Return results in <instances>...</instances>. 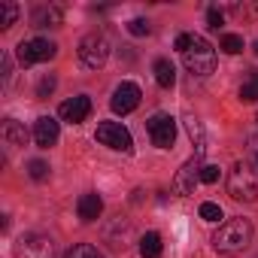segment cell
Instances as JSON below:
<instances>
[{"label":"cell","instance_id":"cell-8","mask_svg":"<svg viewBox=\"0 0 258 258\" xmlns=\"http://www.w3.org/2000/svg\"><path fill=\"white\" fill-rule=\"evenodd\" d=\"M201 167H204V158H201V155H191V158L179 167V173L173 176V191H176V195H195V188H198V182H201Z\"/></svg>","mask_w":258,"mask_h":258},{"label":"cell","instance_id":"cell-9","mask_svg":"<svg viewBox=\"0 0 258 258\" xmlns=\"http://www.w3.org/2000/svg\"><path fill=\"white\" fill-rule=\"evenodd\" d=\"M19 258H52L55 255V243L46 234H25L16 246Z\"/></svg>","mask_w":258,"mask_h":258},{"label":"cell","instance_id":"cell-27","mask_svg":"<svg viewBox=\"0 0 258 258\" xmlns=\"http://www.w3.org/2000/svg\"><path fill=\"white\" fill-rule=\"evenodd\" d=\"M207 22H210V31H219L222 22H225V16H222L216 7H210V10H207Z\"/></svg>","mask_w":258,"mask_h":258},{"label":"cell","instance_id":"cell-29","mask_svg":"<svg viewBox=\"0 0 258 258\" xmlns=\"http://www.w3.org/2000/svg\"><path fill=\"white\" fill-rule=\"evenodd\" d=\"M191 37H195V34H179V37H176V43H173V49L185 55V52H188V46H191Z\"/></svg>","mask_w":258,"mask_h":258},{"label":"cell","instance_id":"cell-22","mask_svg":"<svg viewBox=\"0 0 258 258\" xmlns=\"http://www.w3.org/2000/svg\"><path fill=\"white\" fill-rule=\"evenodd\" d=\"M219 46H222V52H228V55H240V52H243V37H237V34H225Z\"/></svg>","mask_w":258,"mask_h":258},{"label":"cell","instance_id":"cell-10","mask_svg":"<svg viewBox=\"0 0 258 258\" xmlns=\"http://www.w3.org/2000/svg\"><path fill=\"white\" fill-rule=\"evenodd\" d=\"M140 88L134 85V82H121L115 91H112V97H109V106H112V112H118V115H127V112H134L137 106H140Z\"/></svg>","mask_w":258,"mask_h":258},{"label":"cell","instance_id":"cell-6","mask_svg":"<svg viewBox=\"0 0 258 258\" xmlns=\"http://www.w3.org/2000/svg\"><path fill=\"white\" fill-rule=\"evenodd\" d=\"M109 58V40L103 34H88L82 43H79V61L88 67V70H100Z\"/></svg>","mask_w":258,"mask_h":258},{"label":"cell","instance_id":"cell-31","mask_svg":"<svg viewBox=\"0 0 258 258\" xmlns=\"http://www.w3.org/2000/svg\"><path fill=\"white\" fill-rule=\"evenodd\" d=\"M255 52H258V46H255Z\"/></svg>","mask_w":258,"mask_h":258},{"label":"cell","instance_id":"cell-5","mask_svg":"<svg viewBox=\"0 0 258 258\" xmlns=\"http://www.w3.org/2000/svg\"><path fill=\"white\" fill-rule=\"evenodd\" d=\"M16 55H19V64L22 67H31V64H40V61H52L58 55V46L52 40H43V37H34L28 43H19L16 46Z\"/></svg>","mask_w":258,"mask_h":258},{"label":"cell","instance_id":"cell-7","mask_svg":"<svg viewBox=\"0 0 258 258\" xmlns=\"http://www.w3.org/2000/svg\"><path fill=\"white\" fill-rule=\"evenodd\" d=\"M146 131H149V137H152V143H155L158 149H170V146L176 143V121H173V115H167V112H155V115L146 121Z\"/></svg>","mask_w":258,"mask_h":258},{"label":"cell","instance_id":"cell-18","mask_svg":"<svg viewBox=\"0 0 258 258\" xmlns=\"http://www.w3.org/2000/svg\"><path fill=\"white\" fill-rule=\"evenodd\" d=\"M140 255L143 258H161V234L149 231L140 237Z\"/></svg>","mask_w":258,"mask_h":258},{"label":"cell","instance_id":"cell-11","mask_svg":"<svg viewBox=\"0 0 258 258\" xmlns=\"http://www.w3.org/2000/svg\"><path fill=\"white\" fill-rule=\"evenodd\" d=\"M88 112H91V97H85V94L64 100L61 109H58V115H61L64 121H70V124H82V121L88 118Z\"/></svg>","mask_w":258,"mask_h":258},{"label":"cell","instance_id":"cell-20","mask_svg":"<svg viewBox=\"0 0 258 258\" xmlns=\"http://www.w3.org/2000/svg\"><path fill=\"white\" fill-rule=\"evenodd\" d=\"M16 19H19V4H13V0H4L0 4V28H13L16 25Z\"/></svg>","mask_w":258,"mask_h":258},{"label":"cell","instance_id":"cell-15","mask_svg":"<svg viewBox=\"0 0 258 258\" xmlns=\"http://www.w3.org/2000/svg\"><path fill=\"white\" fill-rule=\"evenodd\" d=\"M185 131H188V137H191V143H195V155H201L204 158V152H207V137H204V124L191 115V112H185Z\"/></svg>","mask_w":258,"mask_h":258},{"label":"cell","instance_id":"cell-3","mask_svg":"<svg viewBox=\"0 0 258 258\" xmlns=\"http://www.w3.org/2000/svg\"><path fill=\"white\" fill-rule=\"evenodd\" d=\"M182 58H185V67L191 76H210L216 70V49L204 37H191V46Z\"/></svg>","mask_w":258,"mask_h":258},{"label":"cell","instance_id":"cell-13","mask_svg":"<svg viewBox=\"0 0 258 258\" xmlns=\"http://www.w3.org/2000/svg\"><path fill=\"white\" fill-rule=\"evenodd\" d=\"M76 213H79L82 222H97L100 213H103V201H100V195H94V191L82 195L79 204H76Z\"/></svg>","mask_w":258,"mask_h":258},{"label":"cell","instance_id":"cell-16","mask_svg":"<svg viewBox=\"0 0 258 258\" xmlns=\"http://www.w3.org/2000/svg\"><path fill=\"white\" fill-rule=\"evenodd\" d=\"M4 140H7L10 146H25V143H28V131H25L16 118H7V121H4Z\"/></svg>","mask_w":258,"mask_h":258},{"label":"cell","instance_id":"cell-23","mask_svg":"<svg viewBox=\"0 0 258 258\" xmlns=\"http://www.w3.org/2000/svg\"><path fill=\"white\" fill-rule=\"evenodd\" d=\"M201 219H204V222H219V219H222V207L213 204V201L201 204Z\"/></svg>","mask_w":258,"mask_h":258},{"label":"cell","instance_id":"cell-25","mask_svg":"<svg viewBox=\"0 0 258 258\" xmlns=\"http://www.w3.org/2000/svg\"><path fill=\"white\" fill-rule=\"evenodd\" d=\"M28 173H31V179H46L49 176V164L46 161H31L28 164Z\"/></svg>","mask_w":258,"mask_h":258},{"label":"cell","instance_id":"cell-19","mask_svg":"<svg viewBox=\"0 0 258 258\" xmlns=\"http://www.w3.org/2000/svg\"><path fill=\"white\" fill-rule=\"evenodd\" d=\"M240 100L243 103H255L258 100V70H249V82L240 85Z\"/></svg>","mask_w":258,"mask_h":258},{"label":"cell","instance_id":"cell-14","mask_svg":"<svg viewBox=\"0 0 258 258\" xmlns=\"http://www.w3.org/2000/svg\"><path fill=\"white\" fill-rule=\"evenodd\" d=\"M61 10L58 7H37L34 13H31V25L34 28H58L61 25Z\"/></svg>","mask_w":258,"mask_h":258},{"label":"cell","instance_id":"cell-1","mask_svg":"<svg viewBox=\"0 0 258 258\" xmlns=\"http://www.w3.org/2000/svg\"><path fill=\"white\" fill-rule=\"evenodd\" d=\"M252 243V222L249 219H228L213 234V249L222 255H240Z\"/></svg>","mask_w":258,"mask_h":258},{"label":"cell","instance_id":"cell-12","mask_svg":"<svg viewBox=\"0 0 258 258\" xmlns=\"http://www.w3.org/2000/svg\"><path fill=\"white\" fill-rule=\"evenodd\" d=\"M58 137H61V127H58V121L52 115L37 118V124H34V140H37L40 149H52L58 143Z\"/></svg>","mask_w":258,"mask_h":258},{"label":"cell","instance_id":"cell-17","mask_svg":"<svg viewBox=\"0 0 258 258\" xmlns=\"http://www.w3.org/2000/svg\"><path fill=\"white\" fill-rule=\"evenodd\" d=\"M155 82H158L161 88H173V82H176V67H173L167 58H158V61H155Z\"/></svg>","mask_w":258,"mask_h":258},{"label":"cell","instance_id":"cell-2","mask_svg":"<svg viewBox=\"0 0 258 258\" xmlns=\"http://www.w3.org/2000/svg\"><path fill=\"white\" fill-rule=\"evenodd\" d=\"M228 195L234 201H258V170L249 161H237L228 176Z\"/></svg>","mask_w":258,"mask_h":258},{"label":"cell","instance_id":"cell-30","mask_svg":"<svg viewBox=\"0 0 258 258\" xmlns=\"http://www.w3.org/2000/svg\"><path fill=\"white\" fill-rule=\"evenodd\" d=\"M249 149L258 155V134H252V137H249Z\"/></svg>","mask_w":258,"mask_h":258},{"label":"cell","instance_id":"cell-24","mask_svg":"<svg viewBox=\"0 0 258 258\" xmlns=\"http://www.w3.org/2000/svg\"><path fill=\"white\" fill-rule=\"evenodd\" d=\"M127 31H131L134 37H146L152 28H149V22H146V19H131V22H127Z\"/></svg>","mask_w":258,"mask_h":258},{"label":"cell","instance_id":"cell-26","mask_svg":"<svg viewBox=\"0 0 258 258\" xmlns=\"http://www.w3.org/2000/svg\"><path fill=\"white\" fill-rule=\"evenodd\" d=\"M219 173H222V170H219L216 164H204V167H201V182L213 185V182H219Z\"/></svg>","mask_w":258,"mask_h":258},{"label":"cell","instance_id":"cell-4","mask_svg":"<svg viewBox=\"0 0 258 258\" xmlns=\"http://www.w3.org/2000/svg\"><path fill=\"white\" fill-rule=\"evenodd\" d=\"M97 143L112 149V152H131L134 149V140H131V131L121 124V121H100L97 124Z\"/></svg>","mask_w":258,"mask_h":258},{"label":"cell","instance_id":"cell-28","mask_svg":"<svg viewBox=\"0 0 258 258\" xmlns=\"http://www.w3.org/2000/svg\"><path fill=\"white\" fill-rule=\"evenodd\" d=\"M55 91V76H46L40 85H37V97H49Z\"/></svg>","mask_w":258,"mask_h":258},{"label":"cell","instance_id":"cell-21","mask_svg":"<svg viewBox=\"0 0 258 258\" xmlns=\"http://www.w3.org/2000/svg\"><path fill=\"white\" fill-rule=\"evenodd\" d=\"M64 258H103V255L94 246H88V243H76V246H70L64 252Z\"/></svg>","mask_w":258,"mask_h":258}]
</instances>
